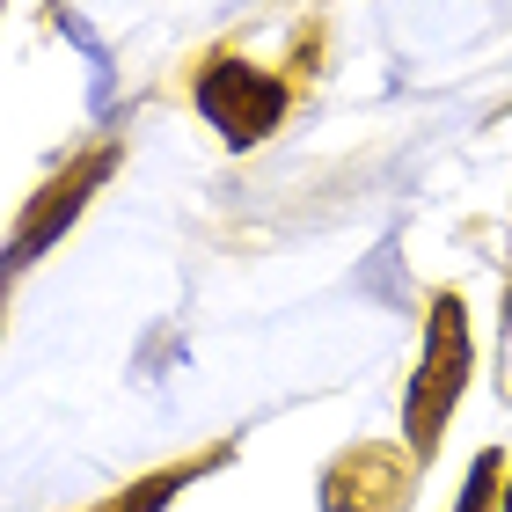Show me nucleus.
<instances>
[{
	"instance_id": "f03ea898",
	"label": "nucleus",
	"mask_w": 512,
	"mask_h": 512,
	"mask_svg": "<svg viewBox=\"0 0 512 512\" xmlns=\"http://www.w3.org/2000/svg\"><path fill=\"white\" fill-rule=\"evenodd\" d=\"M198 110L213 118V132H227L235 147H249V139H264L278 118H286V88L249 74V66H213V74L198 81Z\"/></svg>"
},
{
	"instance_id": "20e7f679",
	"label": "nucleus",
	"mask_w": 512,
	"mask_h": 512,
	"mask_svg": "<svg viewBox=\"0 0 512 512\" xmlns=\"http://www.w3.org/2000/svg\"><path fill=\"white\" fill-rule=\"evenodd\" d=\"M491 483H498V454H476V476H469V498H461V512H483Z\"/></svg>"
},
{
	"instance_id": "7ed1b4c3",
	"label": "nucleus",
	"mask_w": 512,
	"mask_h": 512,
	"mask_svg": "<svg viewBox=\"0 0 512 512\" xmlns=\"http://www.w3.org/2000/svg\"><path fill=\"white\" fill-rule=\"evenodd\" d=\"M96 176H103V161H88V169H81L74 183H59V191H52V205H44V213H37L30 227H22V249H15V256H30V249H37L44 235H52L59 220H74V205H81V191H88V183H96Z\"/></svg>"
},
{
	"instance_id": "39448f33",
	"label": "nucleus",
	"mask_w": 512,
	"mask_h": 512,
	"mask_svg": "<svg viewBox=\"0 0 512 512\" xmlns=\"http://www.w3.org/2000/svg\"><path fill=\"white\" fill-rule=\"evenodd\" d=\"M505 512H512V491H505Z\"/></svg>"
},
{
	"instance_id": "f257e3e1",
	"label": "nucleus",
	"mask_w": 512,
	"mask_h": 512,
	"mask_svg": "<svg viewBox=\"0 0 512 512\" xmlns=\"http://www.w3.org/2000/svg\"><path fill=\"white\" fill-rule=\"evenodd\" d=\"M461 381H469V322H461V300H439L432 308V344H425V374H417V388H410V439H417V454L439 439Z\"/></svg>"
}]
</instances>
